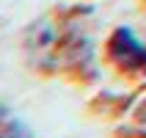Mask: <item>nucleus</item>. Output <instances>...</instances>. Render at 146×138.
<instances>
[{"mask_svg": "<svg viewBox=\"0 0 146 138\" xmlns=\"http://www.w3.org/2000/svg\"><path fill=\"white\" fill-rule=\"evenodd\" d=\"M108 55L119 69L130 75H146V41L130 25H119L108 39Z\"/></svg>", "mask_w": 146, "mask_h": 138, "instance_id": "1", "label": "nucleus"}]
</instances>
